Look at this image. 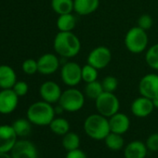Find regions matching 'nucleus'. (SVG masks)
<instances>
[{
	"instance_id": "30",
	"label": "nucleus",
	"mask_w": 158,
	"mask_h": 158,
	"mask_svg": "<svg viewBox=\"0 0 158 158\" xmlns=\"http://www.w3.org/2000/svg\"><path fill=\"white\" fill-rule=\"evenodd\" d=\"M23 71L29 75L35 74V73L38 72V65H37V60L34 59H27L23 62L22 65Z\"/></svg>"
},
{
	"instance_id": "18",
	"label": "nucleus",
	"mask_w": 158,
	"mask_h": 158,
	"mask_svg": "<svg viewBox=\"0 0 158 158\" xmlns=\"http://www.w3.org/2000/svg\"><path fill=\"white\" fill-rule=\"evenodd\" d=\"M100 6V0H73V11L80 16L95 12Z\"/></svg>"
},
{
	"instance_id": "15",
	"label": "nucleus",
	"mask_w": 158,
	"mask_h": 158,
	"mask_svg": "<svg viewBox=\"0 0 158 158\" xmlns=\"http://www.w3.org/2000/svg\"><path fill=\"white\" fill-rule=\"evenodd\" d=\"M38 73L48 75L52 74L60 68V60L53 53H46L37 60Z\"/></svg>"
},
{
	"instance_id": "24",
	"label": "nucleus",
	"mask_w": 158,
	"mask_h": 158,
	"mask_svg": "<svg viewBox=\"0 0 158 158\" xmlns=\"http://www.w3.org/2000/svg\"><path fill=\"white\" fill-rule=\"evenodd\" d=\"M51 8L58 14H67L73 11V0H51Z\"/></svg>"
},
{
	"instance_id": "23",
	"label": "nucleus",
	"mask_w": 158,
	"mask_h": 158,
	"mask_svg": "<svg viewBox=\"0 0 158 158\" xmlns=\"http://www.w3.org/2000/svg\"><path fill=\"white\" fill-rule=\"evenodd\" d=\"M12 127L16 132L18 138L28 136L32 130V123L27 118H19L12 123Z\"/></svg>"
},
{
	"instance_id": "4",
	"label": "nucleus",
	"mask_w": 158,
	"mask_h": 158,
	"mask_svg": "<svg viewBox=\"0 0 158 158\" xmlns=\"http://www.w3.org/2000/svg\"><path fill=\"white\" fill-rule=\"evenodd\" d=\"M124 42L129 52L134 54L142 53L147 48L149 43L147 32L139 26H134L127 32Z\"/></svg>"
},
{
	"instance_id": "12",
	"label": "nucleus",
	"mask_w": 158,
	"mask_h": 158,
	"mask_svg": "<svg viewBox=\"0 0 158 158\" xmlns=\"http://www.w3.org/2000/svg\"><path fill=\"white\" fill-rule=\"evenodd\" d=\"M19 98L12 89H2L0 91V114H10L14 112L18 106Z\"/></svg>"
},
{
	"instance_id": "28",
	"label": "nucleus",
	"mask_w": 158,
	"mask_h": 158,
	"mask_svg": "<svg viewBox=\"0 0 158 158\" xmlns=\"http://www.w3.org/2000/svg\"><path fill=\"white\" fill-rule=\"evenodd\" d=\"M98 75L99 70L92 65L87 63L82 67V81H84L86 84L98 80Z\"/></svg>"
},
{
	"instance_id": "26",
	"label": "nucleus",
	"mask_w": 158,
	"mask_h": 158,
	"mask_svg": "<svg viewBox=\"0 0 158 158\" xmlns=\"http://www.w3.org/2000/svg\"><path fill=\"white\" fill-rule=\"evenodd\" d=\"M104 92L102 82L96 80L90 83H87L85 87V96L89 99L95 101Z\"/></svg>"
},
{
	"instance_id": "36",
	"label": "nucleus",
	"mask_w": 158,
	"mask_h": 158,
	"mask_svg": "<svg viewBox=\"0 0 158 158\" xmlns=\"http://www.w3.org/2000/svg\"><path fill=\"white\" fill-rule=\"evenodd\" d=\"M0 158H12L9 152H0Z\"/></svg>"
},
{
	"instance_id": "27",
	"label": "nucleus",
	"mask_w": 158,
	"mask_h": 158,
	"mask_svg": "<svg viewBox=\"0 0 158 158\" xmlns=\"http://www.w3.org/2000/svg\"><path fill=\"white\" fill-rule=\"evenodd\" d=\"M145 60L152 69L158 72V43L148 48L145 54Z\"/></svg>"
},
{
	"instance_id": "13",
	"label": "nucleus",
	"mask_w": 158,
	"mask_h": 158,
	"mask_svg": "<svg viewBox=\"0 0 158 158\" xmlns=\"http://www.w3.org/2000/svg\"><path fill=\"white\" fill-rule=\"evenodd\" d=\"M61 93L60 87L54 81H46L39 89V94L42 100L51 104L59 102Z\"/></svg>"
},
{
	"instance_id": "19",
	"label": "nucleus",
	"mask_w": 158,
	"mask_h": 158,
	"mask_svg": "<svg viewBox=\"0 0 158 158\" xmlns=\"http://www.w3.org/2000/svg\"><path fill=\"white\" fill-rule=\"evenodd\" d=\"M16 82L15 71L9 65H0V89H12Z\"/></svg>"
},
{
	"instance_id": "10",
	"label": "nucleus",
	"mask_w": 158,
	"mask_h": 158,
	"mask_svg": "<svg viewBox=\"0 0 158 158\" xmlns=\"http://www.w3.org/2000/svg\"><path fill=\"white\" fill-rule=\"evenodd\" d=\"M10 153L12 158H38L36 146L28 139H18Z\"/></svg>"
},
{
	"instance_id": "25",
	"label": "nucleus",
	"mask_w": 158,
	"mask_h": 158,
	"mask_svg": "<svg viewBox=\"0 0 158 158\" xmlns=\"http://www.w3.org/2000/svg\"><path fill=\"white\" fill-rule=\"evenodd\" d=\"M61 144L67 152L78 149L80 147V137L74 132L69 131L62 136Z\"/></svg>"
},
{
	"instance_id": "7",
	"label": "nucleus",
	"mask_w": 158,
	"mask_h": 158,
	"mask_svg": "<svg viewBox=\"0 0 158 158\" xmlns=\"http://www.w3.org/2000/svg\"><path fill=\"white\" fill-rule=\"evenodd\" d=\"M60 77L62 82L70 87H75L82 81V66L74 61H68L60 69Z\"/></svg>"
},
{
	"instance_id": "16",
	"label": "nucleus",
	"mask_w": 158,
	"mask_h": 158,
	"mask_svg": "<svg viewBox=\"0 0 158 158\" xmlns=\"http://www.w3.org/2000/svg\"><path fill=\"white\" fill-rule=\"evenodd\" d=\"M109 125L111 132L124 135L130 127V119L124 113H116L109 117Z\"/></svg>"
},
{
	"instance_id": "8",
	"label": "nucleus",
	"mask_w": 158,
	"mask_h": 158,
	"mask_svg": "<svg viewBox=\"0 0 158 158\" xmlns=\"http://www.w3.org/2000/svg\"><path fill=\"white\" fill-rule=\"evenodd\" d=\"M113 55L111 50L105 46H99L93 48L87 59V62L98 70L105 68L112 60Z\"/></svg>"
},
{
	"instance_id": "32",
	"label": "nucleus",
	"mask_w": 158,
	"mask_h": 158,
	"mask_svg": "<svg viewBox=\"0 0 158 158\" xmlns=\"http://www.w3.org/2000/svg\"><path fill=\"white\" fill-rule=\"evenodd\" d=\"M145 144L149 151L151 152H158V133H152L151 134L146 141Z\"/></svg>"
},
{
	"instance_id": "17",
	"label": "nucleus",
	"mask_w": 158,
	"mask_h": 158,
	"mask_svg": "<svg viewBox=\"0 0 158 158\" xmlns=\"http://www.w3.org/2000/svg\"><path fill=\"white\" fill-rule=\"evenodd\" d=\"M145 142L140 140H133L124 147L125 158H145L148 152Z\"/></svg>"
},
{
	"instance_id": "35",
	"label": "nucleus",
	"mask_w": 158,
	"mask_h": 158,
	"mask_svg": "<svg viewBox=\"0 0 158 158\" xmlns=\"http://www.w3.org/2000/svg\"><path fill=\"white\" fill-rule=\"evenodd\" d=\"M152 104L154 106V109H158V95L155 96L154 98H152Z\"/></svg>"
},
{
	"instance_id": "11",
	"label": "nucleus",
	"mask_w": 158,
	"mask_h": 158,
	"mask_svg": "<svg viewBox=\"0 0 158 158\" xmlns=\"http://www.w3.org/2000/svg\"><path fill=\"white\" fill-rule=\"evenodd\" d=\"M17 140L18 136L11 125L0 126V152L10 153Z\"/></svg>"
},
{
	"instance_id": "2",
	"label": "nucleus",
	"mask_w": 158,
	"mask_h": 158,
	"mask_svg": "<svg viewBox=\"0 0 158 158\" xmlns=\"http://www.w3.org/2000/svg\"><path fill=\"white\" fill-rule=\"evenodd\" d=\"M27 119L35 126L46 127L49 126L55 118V109L51 103L45 101H40L31 104L27 110Z\"/></svg>"
},
{
	"instance_id": "3",
	"label": "nucleus",
	"mask_w": 158,
	"mask_h": 158,
	"mask_svg": "<svg viewBox=\"0 0 158 158\" xmlns=\"http://www.w3.org/2000/svg\"><path fill=\"white\" fill-rule=\"evenodd\" d=\"M84 130L89 138L95 140H104L111 132L109 118L99 113L92 114L85 119Z\"/></svg>"
},
{
	"instance_id": "5",
	"label": "nucleus",
	"mask_w": 158,
	"mask_h": 158,
	"mask_svg": "<svg viewBox=\"0 0 158 158\" xmlns=\"http://www.w3.org/2000/svg\"><path fill=\"white\" fill-rule=\"evenodd\" d=\"M60 104L64 112L75 113L80 111L85 104V95L82 91L75 89L74 87L70 88L62 91L61 96L59 100Z\"/></svg>"
},
{
	"instance_id": "31",
	"label": "nucleus",
	"mask_w": 158,
	"mask_h": 158,
	"mask_svg": "<svg viewBox=\"0 0 158 158\" xmlns=\"http://www.w3.org/2000/svg\"><path fill=\"white\" fill-rule=\"evenodd\" d=\"M152 24H153L152 18L149 14H142L138 19V25L137 26H139V28H141L145 31H148L152 28Z\"/></svg>"
},
{
	"instance_id": "1",
	"label": "nucleus",
	"mask_w": 158,
	"mask_h": 158,
	"mask_svg": "<svg viewBox=\"0 0 158 158\" xmlns=\"http://www.w3.org/2000/svg\"><path fill=\"white\" fill-rule=\"evenodd\" d=\"M55 52L63 58H73L81 49V42L73 32H60L53 40Z\"/></svg>"
},
{
	"instance_id": "34",
	"label": "nucleus",
	"mask_w": 158,
	"mask_h": 158,
	"mask_svg": "<svg viewBox=\"0 0 158 158\" xmlns=\"http://www.w3.org/2000/svg\"><path fill=\"white\" fill-rule=\"evenodd\" d=\"M65 158H88V156L84 151L78 148V149L67 152Z\"/></svg>"
},
{
	"instance_id": "33",
	"label": "nucleus",
	"mask_w": 158,
	"mask_h": 158,
	"mask_svg": "<svg viewBox=\"0 0 158 158\" xmlns=\"http://www.w3.org/2000/svg\"><path fill=\"white\" fill-rule=\"evenodd\" d=\"M12 89L14 90V92L19 96V97H23L27 94L29 87L27 85L26 82L24 81H17L15 83V85L13 86Z\"/></svg>"
},
{
	"instance_id": "9",
	"label": "nucleus",
	"mask_w": 158,
	"mask_h": 158,
	"mask_svg": "<svg viewBox=\"0 0 158 158\" xmlns=\"http://www.w3.org/2000/svg\"><path fill=\"white\" fill-rule=\"evenodd\" d=\"M139 92L140 96L152 99L158 95V74L147 73L141 77L139 83Z\"/></svg>"
},
{
	"instance_id": "20",
	"label": "nucleus",
	"mask_w": 158,
	"mask_h": 158,
	"mask_svg": "<svg viewBox=\"0 0 158 158\" xmlns=\"http://www.w3.org/2000/svg\"><path fill=\"white\" fill-rule=\"evenodd\" d=\"M56 24L60 32H73L76 26V18L72 13L59 15Z\"/></svg>"
},
{
	"instance_id": "22",
	"label": "nucleus",
	"mask_w": 158,
	"mask_h": 158,
	"mask_svg": "<svg viewBox=\"0 0 158 158\" xmlns=\"http://www.w3.org/2000/svg\"><path fill=\"white\" fill-rule=\"evenodd\" d=\"M105 145L112 151H119L125 147V140L123 135L114 132H110L104 139Z\"/></svg>"
},
{
	"instance_id": "29",
	"label": "nucleus",
	"mask_w": 158,
	"mask_h": 158,
	"mask_svg": "<svg viewBox=\"0 0 158 158\" xmlns=\"http://www.w3.org/2000/svg\"><path fill=\"white\" fill-rule=\"evenodd\" d=\"M103 90L105 92H112L114 93V91L118 88V80L117 78L113 76V75H108L103 78V80L102 81Z\"/></svg>"
},
{
	"instance_id": "6",
	"label": "nucleus",
	"mask_w": 158,
	"mask_h": 158,
	"mask_svg": "<svg viewBox=\"0 0 158 158\" xmlns=\"http://www.w3.org/2000/svg\"><path fill=\"white\" fill-rule=\"evenodd\" d=\"M95 107L99 114L109 118L119 112L120 102L114 93L104 91L95 100Z\"/></svg>"
},
{
	"instance_id": "14",
	"label": "nucleus",
	"mask_w": 158,
	"mask_h": 158,
	"mask_svg": "<svg viewBox=\"0 0 158 158\" xmlns=\"http://www.w3.org/2000/svg\"><path fill=\"white\" fill-rule=\"evenodd\" d=\"M154 110V106L151 99L140 96L135 99L130 106V111L133 115L139 118H144L149 116L152 111Z\"/></svg>"
},
{
	"instance_id": "21",
	"label": "nucleus",
	"mask_w": 158,
	"mask_h": 158,
	"mask_svg": "<svg viewBox=\"0 0 158 158\" xmlns=\"http://www.w3.org/2000/svg\"><path fill=\"white\" fill-rule=\"evenodd\" d=\"M48 127L52 133L59 136H63L70 131V123L63 117H55Z\"/></svg>"
}]
</instances>
